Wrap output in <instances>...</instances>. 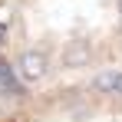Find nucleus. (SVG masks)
I'll return each instance as SVG.
<instances>
[{
	"instance_id": "f257e3e1",
	"label": "nucleus",
	"mask_w": 122,
	"mask_h": 122,
	"mask_svg": "<svg viewBox=\"0 0 122 122\" xmlns=\"http://www.w3.org/2000/svg\"><path fill=\"white\" fill-rule=\"evenodd\" d=\"M122 66V0H7L0 69L33 89Z\"/></svg>"
},
{
	"instance_id": "f03ea898",
	"label": "nucleus",
	"mask_w": 122,
	"mask_h": 122,
	"mask_svg": "<svg viewBox=\"0 0 122 122\" xmlns=\"http://www.w3.org/2000/svg\"><path fill=\"white\" fill-rule=\"evenodd\" d=\"M0 122H122V66L0 92Z\"/></svg>"
},
{
	"instance_id": "7ed1b4c3",
	"label": "nucleus",
	"mask_w": 122,
	"mask_h": 122,
	"mask_svg": "<svg viewBox=\"0 0 122 122\" xmlns=\"http://www.w3.org/2000/svg\"><path fill=\"white\" fill-rule=\"evenodd\" d=\"M3 10H7V0H0V23H3Z\"/></svg>"
}]
</instances>
